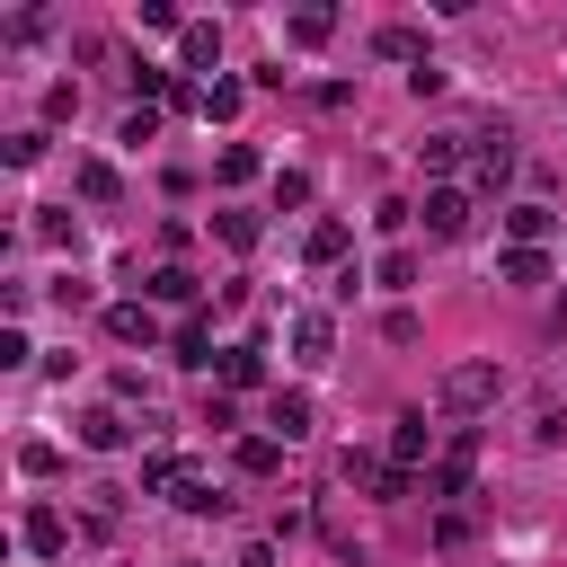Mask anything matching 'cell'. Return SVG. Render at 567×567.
<instances>
[{
  "instance_id": "6",
  "label": "cell",
  "mask_w": 567,
  "mask_h": 567,
  "mask_svg": "<svg viewBox=\"0 0 567 567\" xmlns=\"http://www.w3.org/2000/svg\"><path fill=\"white\" fill-rule=\"evenodd\" d=\"M425 452H434V425H425V408H408V416L390 425V470H408V478H416V461H425Z\"/></svg>"
},
{
  "instance_id": "33",
  "label": "cell",
  "mask_w": 567,
  "mask_h": 567,
  "mask_svg": "<svg viewBox=\"0 0 567 567\" xmlns=\"http://www.w3.org/2000/svg\"><path fill=\"white\" fill-rule=\"evenodd\" d=\"M44 159V133H9V168H35Z\"/></svg>"
},
{
  "instance_id": "7",
  "label": "cell",
  "mask_w": 567,
  "mask_h": 567,
  "mask_svg": "<svg viewBox=\"0 0 567 567\" xmlns=\"http://www.w3.org/2000/svg\"><path fill=\"white\" fill-rule=\"evenodd\" d=\"M106 337L151 354V346H159V319H151V301H115V310H106Z\"/></svg>"
},
{
  "instance_id": "32",
  "label": "cell",
  "mask_w": 567,
  "mask_h": 567,
  "mask_svg": "<svg viewBox=\"0 0 567 567\" xmlns=\"http://www.w3.org/2000/svg\"><path fill=\"white\" fill-rule=\"evenodd\" d=\"M18 470H27V478H53V470H62V452H53V443H27V452H18Z\"/></svg>"
},
{
  "instance_id": "17",
  "label": "cell",
  "mask_w": 567,
  "mask_h": 567,
  "mask_svg": "<svg viewBox=\"0 0 567 567\" xmlns=\"http://www.w3.org/2000/svg\"><path fill=\"white\" fill-rule=\"evenodd\" d=\"M496 275H505V284H549V248H505Z\"/></svg>"
},
{
  "instance_id": "28",
  "label": "cell",
  "mask_w": 567,
  "mask_h": 567,
  "mask_svg": "<svg viewBox=\"0 0 567 567\" xmlns=\"http://www.w3.org/2000/svg\"><path fill=\"white\" fill-rule=\"evenodd\" d=\"M71 115H80V89L53 80V89H44V124H71Z\"/></svg>"
},
{
  "instance_id": "15",
  "label": "cell",
  "mask_w": 567,
  "mask_h": 567,
  "mask_svg": "<svg viewBox=\"0 0 567 567\" xmlns=\"http://www.w3.org/2000/svg\"><path fill=\"white\" fill-rule=\"evenodd\" d=\"M124 434H133V425H124V408H89V416H80V443H89V452H115Z\"/></svg>"
},
{
  "instance_id": "27",
  "label": "cell",
  "mask_w": 567,
  "mask_h": 567,
  "mask_svg": "<svg viewBox=\"0 0 567 567\" xmlns=\"http://www.w3.org/2000/svg\"><path fill=\"white\" fill-rule=\"evenodd\" d=\"M80 195H89V204H115V168H106V159H80Z\"/></svg>"
},
{
  "instance_id": "2",
  "label": "cell",
  "mask_w": 567,
  "mask_h": 567,
  "mask_svg": "<svg viewBox=\"0 0 567 567\" xmlns=\"http://www.w3.org/2000/svg\"><path fill=\"white\" fill-rule=\"evenodd\" d=\"M470 470H478V425H452V452L425 470V496H470Z\"/></svg>"
},
{
  "instance_id": "1",
  "label": "cell",
  "mask_w": 567,
  "mask_h": 567,
  "mask_svg": "<svg viewBox=\"0 0 567 567\" xmlns=\"http://www.w3.org/2000/svg\"><path fill=\"white\" fill-rule=\"evenodd\" d=\"M496 390H505V372H496V363H443V381H434V408H443V416H478Z\"/></svg>"
},
{
  "instance_id": "30",
  "label": "cell",
  "mask_w": 567,
  "mask_h": 567,
  "mask_svg": "<svg viewBox=\"0 0 567 567\" xmlns=\"http://www.w3.org/2000/svg\"><path fill=\"white\" fill-rule=\"evenodd\" d=\"M35 239H53V248H80V230H71V213H35Z\"/></svg>"
},
{
  "instance_id": "26",
  "label": "cell",
  "mask_w": 567,
  "mask_h": 567,
  "mask_svg": "<svg viewBox=\"0 0 567 567\" xmlns=\"http://www.w3.org/2000/svg\"><path fill=\"white\" fill-rule=\"evenodd\" d=\"M239 97H248L239 80H213V89H204V115H213V124H230V115H239Z\"/></svg>"
},
{
  "instance_id": "14",
  "label": "cell",
  "mask_w": 567,
  "mask_h": 567,
  "mask_svg": "<svg viewBox=\"0 0 567 567\" xmlns=\"http://www.w3.org/2000/svg\"><path fill=\"white\" fill-rule=\"evenodd\" d=\"M505 239L514 248H540L549 239V204H505Z\"/></svg>"
},
{
  "instance_id": "11",
  "label": "cell",
  "mask_w": 567,
  "mask_h": 567,
  "mask_svg": "<svg viewBox=\"0 0 567 567\" xmlns=\"http://www.w3.org/2000/svg\"><path fill=\"white\" fill-rule=\"evenodd\" d=\"M195 292H204V284H195L186 266H151V275H142V301H168V310H186Z\"/></svg>"
},
{
  "instance_id": "8",
  "label": "cell",
  "mask_w": 567,
  "mask_h": 567,
  "mask_svg": "<svg viewBox=\"0 0 567 567\" xmlns=\"http://www.w3.org/2000/svg\"><path fill=\"white\" fill-rule=\"evenodd\" d=\"M18 540H27L35 558H62V549H71V523H62L53 505H27V523H18Z\"/></svg>"
},
{
  "instance_id": "5",
  "label": "cell",
  "mask_w": 567,
  "mask_h": 567,
  "mask_svg": "<svg viewBox=\"0 0 567 567\" xmlns=\"http://www.w3.org/2000/svg\"><path fill=\"white\" fill-rule=\"evenodd\" d=\"M470 142H478V151H470V168H478V186L496 195V186L514 177V133H505V124H487V133H470Z\"/></svg>"
},
{
  "instance_id": "21",
  "label": "cell",
  "mask_w": 567,
  "mask_h": 567,
  "mask_svg": "<svg viewBox=\"0 0 567 567\" xmlns=\"http://www.w3.org/2000/svg\"><path fill=\"white\" fill-rule=\"evenodd\" d=\"M213 177H221V186H248V177H257V151H248V142H230V151L213 159Z\"/></svg>"
},
{
  "instance_id": "20",
  "label": "cell",
  "mask_w": 567,
  "mask_h": 567,
  "mask_svg": "<svg viewBox=\"0 0 567 567\" xmlns=\"http://www.w3.org/2000/svg\"><path fill=\"white\" fill-rule=\"evenodd\" d=\"M461 142H470V133H425V142H416V159H425V168H434V177H443V168H452V159H461Z\"/></svg>"
},
{
  "instance_id": "9",
  "label": "cell",
  "mask_w": 567,
  "mask_h": 567,
  "mask_svg": "<svg viewBox=\"0 0 567 567\" xmlns=\"http://www.w3.org/2000/svg\"><path fill=\"white\" fill-rule=\"evenodd\" d=\"M292 354H301V363H328V354H337V319H328V310H301V319H292Z\"/></svg>"
},
{
  "instance_id": "12",
  "label": "cell",
  "mask_w": 567,
  "mask_h": 567,
  "mask_svg": "<svg viewBox=\"0 0 567 567\" xmlns=\"http://www.w3.org/2000/svg\"><path fill=\"white\" fill-rule=\"evenodd\" d=\"M266 425H275V443H301V434H310V390H275Z\"/></svg>"
},
{
  "instance_id": "34",
  "label": "cell",
  "mask_w": 567,
  "mask_h": 567,
  "mask_svg": "<svg viewBox=\"0 0 567 567\" xmlns=\"http://www.w3.org/2000/svg\"><path fill=\"white\" fill-rule=\"evenodd\" d=\"M558 328H567V301H558Z\"/></svg>"
},
{
  "instance_id": "19",
  "label": "cell",
  "mask_w": 567,
  "mask_h": 567,
  "mask_svg": "<svg viewBox=\"0 0 567 567\" xmlns=\"http://www.w3.org/2000/svg\"><path fill=\"white\" fill-rule=\"evenodd\" d=\"M328 35H337V9H319V0L292 9V44H328Z\"/></svg>"
},
{
  "instance_id": "4",
  "label": "cell",
  "mask_w": 567,
  "mask_h": 567,
  "mask_svg": "<svg viewBox=\"0 0 567 567\" xmlns=\"http://www.w3.org/2000/svg\"><path fill=\"white\" fill-rule=\"evenodd\" d=\"M337 470H346V487H363V496H408V487H416V478H408V470H390L381 452H346Z\"/></svg>"
},
{
  "instance_id": "16",
  "label": "cell",
  "mask_w": 567,
  "mask_h": 567,
  "mask_svg": "<svg viewBox=\"0 0 567 567\" xmlns=\"http://www.w3.org/2000/svg\"><path fill=\"white\" fill-rule=\"evenodd\" d=\"M372 53H381V62H416V71H425V35H416V27H381V35H372Z\"/></svg>"
},
{
  "instance_id": "23",
  "label": "cell",
  "mask_w": 567,
  "mask_h": 567,
  "mask_svg": "<svg viewBox=\"0 0 567 567\" xmlns=\"http://www.w3.org/2000/svg\"><path fill=\"white\" fill-rule=\"evenodd\" d=\"M346 257V221H310V266H337Z\"/></svg>"
},
{
  "instance_id": "10",
  "label": "cell",
  "mask_w": 567,
  "mask_h": 567,
  "mask_svg": "<svg viewBox=\"0 0 567 567\" xmlns=\"http://www.w3.org/2000/svg\"><path fill=\"white\" fill-rule=\"evenodd\" d=\"M177 62H186V71H213V62H221V27H213V18H186V35H177Z\"/></svg>"
},
{
  "instance_id": "31",
  "label": "cell",
  "mask_w": 567,
  "mask_h": 567,
  "mask_svg": "<svg viewBox=\"0 0 567 567\" xmlns=\"http://www.w3.org/2000/svg\"><path fill=\"white\" fill-rule=\"evenodd\" d=\"M18 363H35V346H27V328H0V372H18Z\"/></svg>"
},
{
  "instance_id": "24",
  "label": "cell",
  "mask_w": 567,
  "mask_h": 567,
  "mask_svg": "<svg viewBox=\"0 0 567 567\" xmlns=\"http://www.w3.org/2000/svg\"><path fill=\"white\" fill-rule=\"evenodd\" d=\"M177 363H213V319H186L177 328Z\"/></svg>"
},
{
  "instance_id": "29",
  "label": "cell",
  "mask_w": 567,
  "mask_h": 567,
  "mask_svg": "<svg viewBox=\"0 0 567 567\" xmlns=\"http://www.w3.org/2000/svg\"><path fill=\"white\" fill-rule=\"evenodd\" d=\"M381 284L408 292V284H416V248H390V257H381Z\"/></svg>"
},
{
  "instance_id": "25",
  "label": "cell",
  "mask_w": 567,
  "mask_h": 567,
  "mask_svg": "<svg viewBox=\"0 0 567 567\" xmlns=\"http://www.w3.org/2000/svg\"><path fill=\"white\" fill-rule=\"evenodd\" d=\"M275 461H284V443H275V434H248V443H239V470H248V478H266Z\"/></svg>"
},
{
  "instance_id": "13",
  "label": "cell",
  "mask_w": 567,
  "mask_h": 567,
  "mask_svg": "<svg viewBox=\"0 0 567 567\" xmlns=\"http://www.w3.org/2000/svg\"><path fill=\"white\" fill-rule=\"evenodd\" d=\"M168 505H177V514H221V505H230V496H221V487H213V478H204V470H195V461H186V478H177V487H168Z\"/></svg>"
},
{
  "instance_id": "3",
  "label": "cell",
  "mask_w": 567,
  "mask_h": 567,
  "mask_svg": "<svg viewBox=\"0 0 567 567\" xmlns=\"http://www.w3.org/2000/svg\"><path fill=\"white\" fill-rule=\"evenodd\" d=\"M416 221H425V239H461V230H470V195H461V186H425Z\"/></svg>"
},
{
  "instance_id": "22",
  "label": "cell",
  "mask_w": 567,
  "mask_h": 567,
  "mask_svg": "<svg viewBox=\"0 0 567 567\" xmlns=\"http://www.w3.org/2000/svg\"><path fill=\"white\" fill-rule=\"evenodd\" d=\"M213 230H221V248H257L266 221H257V213H213Z\"/></svg>"
},
{
  "instance_id": "18",
  "label": "cell",
  "mask_w": 567,
  "mask_h": 567,
  "mask_svg": "<svg viewBox=\"0 0 567 567\" xmlns=\"http://www.w3.org/2000/svg\"><path fill=\"white\" fill-rule=\"evenodd\" d=\"M257 372H266V346H230L221 354V390H248Z\"/></svg>"
}]
</instances>
